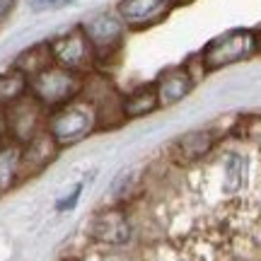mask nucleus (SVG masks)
Listing matches in <instances>:
<instances>
[{"instance_id": "1", "label": "nucleus", "mask_w": 261, "mask_h": 261, "mask_svg": "<svg viewBox=\"0 0 261 261\" xmlns=\"http://www.w3.org/2000/svg\"><path fill=\"white\" fill-rule=\"evenodd\" d=\"M97 128H99V109L87 94H80L73 102L51 109L46 116V130L61 148L77 145Z\"/></svg>"}, {"instance_id": "2", "label": "nucleus", "mask_w": 261, "mask_h": 261, "mask_svg": "<svg viewBox=\"0 0 261 261\" xmlns=\"http://www.w3.org/2000/svg\"><path fill=\"white\" fill-rule=\"evenodd\" d=\"M259 51H261L259 29L237 27V29L223 32V34H218L215 39H211L203 46V51L198 54V58L203 63L205 73H215V70H223L227 65L249 61Z\"/></svg>"}, {"instance_id": "3", "label": "nucleus", "mask_w": 261, "mask_h": 261, "mask_svg": "<svg viewBox=\"0 0 261 261\" xmlns=\"http://www.w3.org/2000/svg\"><path fill=\"white\" fill-rule=\"evenodd\" d=\"M87 75H80L75 70H68L63 65L51 63L41 73L29 77V94L37 99L44 109H58L63 104L73 102L85 90Z\"/></svg>"}, {"instance_id": "4", "label": "nucleus", "mask_w": 261, "mask_h": 261, "mask_svg": "<svg viewBox=\"0 0 261 261\" xmlns=\"http://www.w3.org/2000/svg\"><path fill=\"white\" fill-rule=\"evenodd\" d=\"M83 29L94 51V68L99 65H109L114 58L121 54L123 41H126V32L128 27L123 24L116 10H107L83 22Z\"/></svg>"}, {"instance_id": "5", "label": "nucleus", "mask_w": 261, "mask_h": 261, "mask_svg": "<svg viewBox=\"0 0 261 261\" xmlns=\"http://www.w3.org/2000/svg\"><path fill=\"white\" fill-rule=\"evenodd\" d=\"M48 48H51V56H54L56 65H63V68L75 70L80 75H90L94 70V51L83 24L54 37L48 41Z\"/></svg>"}, {"instance_id": "6", "label": "nucleus", "mask_w": 261, "mask_h": 261, "mask_svg": "<svg viewBox=\"0 0 261 261\" xmlns=\"http://www.w3.org/2000/svg\"><path fill=\"white\" fill-rule=\"evenodd\" d=\"M46 116H48V109H44L32 94L22 97L15 104H10L5 109L10 138L17 140L19 145L29 143L34 136H39L41 130L46 128Z\"/></svg>"}, {"instance_id": "7", "label": "nucleus", "mask_w": 261, "mask_h": 261, "mask_svg": "<svg viewBox=\"0 0 261 261\" xmlns=\"http://www.w3.org/2000/svg\"><path fill=\"white\" fill-rule=\"evenodd\" d=\"M90 237L94 242L107 244V247H123L133 237V225L130 215L121 203L102 208L92 215L90 220Z\"/></svg>"}, {"instance_id": "8", "label": "nucleus", "mask_w": 261, "mask_h": 261, "mask_svg": "<svg viewBox=\"0 0 261 261\" xmlns=\"http://www.w3.org/2000/svg\"><path fill=\"white\" fill-rule=\"evenodd\" d=\"M174 5H177L174 0H119L114 10L119 12V17L130 32H140L160 24Z\"/></svg>"}, {"instance_id": "9", "label": "nucleus", "mask_w": 261, "mask_h": 261, "mask_svg": "<svg viewBox=\"0 0 261 261\" xmlns=\"http://www.w3.org/2000/svg\"><path fill=\"white\" fill-rule=\"evenodd\" d=\"M196 75L191 73V68L187 63L181 65H172L165 68L162 73L155 77V87H158V97H160V107H174L181 99H187L189 94L194 92L196 87Z\"/></svg>"}, {"instance_id": "10", "label": "nucleus", "mask_w": 261, "mask_h": 261, "mask_svg": "<svg viewBox=\"0 0 261 261\" xmlns=\"http://www.w3.org/2000/svg\"><path fill=\"white\" fill-rule=\"evenodd\" d=\"M215 145H218V133L213 128L189 130L172 143V160L181 167H187V165H194V162L208 158Z\"/></svg>"}, {"instance_id": "11", "label": "nucleus", "mask_w": 261, "mask_h": 261, "mask_svg": "<svg viewBox=\"0 0 261 261\" xmlns=\"http://www.w3.org/2000/svg\"><path fill=\"white\" fill-rule=\"evenodd\" d=\"M61 150L63 148L54 140V136L46 128L41 130L39 136H34L29 143H24L22 145V179L39 174L41 169H46L58 158Z\"/></svg>"}, {"instance_id": "12", "label": "nucleus", "mask_w": 261, "mask_h": 261, "mask_svg": "<svg viewBox=\"0 0 261 261\" xmlns=\"http://www.w3.org/2000/svg\"><path fill=\"white\" fill-rule=\"evenodd\" d=\"M121 109L126 121H133V119H143V116H150L152 112L160 109V97H158V87L155 83H145L133 87L130 92L121 94Z\"/></svg>"}, {"instance_id": "13", "label": "nucleus", "mask_w": 261, "mask_h": 261, "mask_svg": "<svg viewBox=\"0 0 261 261\" xmlns=\"http://www.w3.org/2000/svg\"><path fill=\"white\" fill-rule=\"evenodd\" d=\"M22 179V145L10 140L0 145V191H8Z\"/></svg>"}, {"instance_id": "14", "label": "nucleus", "mask_w": 261, "mask_h": 261, "mask_svg": "<svg viewBox=\"0 0 261 261\" xmlns=\"http://www.w3.org/2000/svg\"><path fill=\"white\" fill-rule=\"evenodd\" d=\"M29 94V77L22 70H17L15 65L0 73V107L8 109L10 104L19 102L22 97Z\"/></svg>"}, {"instance_id": "15", "label": "nucleus", "mask_w": 261, "mask_h": 261, "mask_svg": "<svg viewBox=\"0 0 261 261\" xmlns=\"http://www.w3.org/2000/svg\"><path fill=\"white\" fill-rule=\"evenodd\" d=\"M51 63H54V56H51L48 41H44V44H37V46L24 48V51L17 56V61H15V68L22 70L27 77H32V75L41 73L44 68H48Z\"/></svg>"}, {"instance_id": "16", "label": "nucleus", "mask_w": 261, "mask_h": 261, "mask_svg": "<svg viewBox=\"0 0 261 261\" xmlns=\"http://www.w3.org/2000/svg\"><path fill=\"white\" fill-rule=\"evenodd\" d=\"M247 160L240 155V152H230L225 158V167H223V187L227 194H234L242 187H247Z\"/></svg>"}, {"instance_id": "17", "label": "nucleus", "mask_w": 261, "mask_h": 261, "mask_svg": "<svg viewBox=\"0 0 261 261\" xmlns=\"http://www.w3.org/2000/svg\"><path fill=\"white\" fill-rule=\"evenodd\" d=\"M85 191V184H75L70 191H68V196H63V198H58L56 203H54V208H56V213H68V211H73L75 205H77V201H80V196H83Z\"/></svg>"}, {"instance_id": "18", "label": "nucleus", "mask_w": 261, "mask_h": 261, "mask_svg": "<svg viewBox=\"0 0 261 261\" xmlns=\"http://www.w3.org/2000/svg\"><path fill=\"white\" fill-rule=\"evenodd\" d=\"M75 0H27L32 12H51V10H63L73 5Z\"/></svg>"}, {"instance_id": "19", "label": "nucleus", "mask_w": 261, "mask_h": 261, "mask_svg": "<svg viewBox=\"0 0 261 261\" xmlns=\"http://www.w3.org/2000/svg\"><path fill=\"white\" fill-rule=\"evenodd\" d=\"M15 3H17V0H0V22H3V19H5L10 12H12Z\"/></svg>"}, {"instance_id": "20", "label": "nucleus", "mask_w": 261, "mask_h": 261, "mask_svg": "<svg viewBox=\"0 0 261 261\" xmlns=\"http://www.w3.org/2000/svg\"><path fill=\"white\" fill-rule=\"evenodd\" d=\"M8 133V119H5V107H0V138Z\"/></svg>"}, {"instance_id": "21", "label": "nucleus", "mask_w": 261, "mask_h": 261, "mask_svg": "<svg viewBox=\"0 0 261 261\" xmlns=\"http://www.w3.org/2000/svg\"><path fill=\"white\" fill-rule=\"evenodd\" d=\"M102 261H126L123 256H119V254H109V256H104Z\"/></svg>"}, {"instance_id": "22", "label": "nucleus", "mask_w": 261, "mask_h": 261, "mask_svg": "<svg viewBox=\"0 0 261 261\" xmlns=\"http://www.w3.org/2000/svg\"><path fill=\"white\" fill-rule=\"evenodd\" d=\"M174 3H177V5H179V3H187V0H174Z\"/></svg>"}, {"instance_id": "23", "label": "nucleus", "mask_w": 261, "mask_h": 261, "mask_svg": "<svg viewBox=\"0 0 261 261\" xmlns=\"http://www.w3.org/2000/svg\"><path fill=\"white\" fill-rule=\"evenodd\" d=\"M259 37H261V29H259Z\"/></svg>"}]
</instances>
